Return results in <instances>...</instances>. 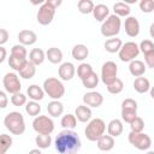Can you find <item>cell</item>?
<instances>
[{"instance_id": "cell-44", "label": "cell", "mask_w": 154, "mask_h": 154, "mask_svg": "<svg viewBox=\"0 0 154 154\" xmlns=\"http://www.w3.org/2000/svg\"><path fill=\"white\" fill-rule=\"evenodd\" d=\"M137 117V111H129V109H122V119L125 123H131Z\"/></svg>"}, {"instance_id": "cell-47", "label": "cell", "mask_w": 154, "mask_h": 154, "mask_svg": "<svg viewBox=\"0 0 154 154\" xmlns=\"http://www.w3.org/2000/svg\"><path fill=\"white\" fill-rule=\"evenodd\" d=\"M8 105V97L5 91L0 90V108H6Z\"/></svg>"}, {"instance_id": "cell-25", "label": "cell", "mask_w": 154, "mask_h": 154, "mask_svg": "<svg viewBox=\"0 0 154 154\" xmlns=\"http://www.w3.org/2000/svg\"><path fill=\"white\" fill-rule=\"evenodd\" d=\"M47 111L51 117H54V118L60 117L64 112V105L59 100H53L47 105Z\"/></svg>"}, {"instance_id": "cell-15", "label": "cell", "mask_w": 154, "mask_h": 154, "mask_svg": "<svg viewBox=\"0 0 154 154\" xmlns=\"http://www.w3.org/2000/svg\"><path fill=\"white\" fill-rule=\"evenodd\" d=\"M18 41L19 45L25 46H31L37 41V35L32 30H22L18 32Z\"/></svg>"}, {"instance_id": "cell-51", "label": "cell", "mask_w": 154, "mask_h": 154, "mask_svg": "<svg viewBox=\"0 0 154 154\" xmlns=\"http://www.w3.org/2000/svg\"><path fill=\"white\" fill-rule=\"evenodd\" d=\"M28 154H42V153H41V150L37 148V149H31Z\"/></svg>"}, {"instance_id": "cell-12", "label": "cell", "mask_w": 154, "mask_h": 154, "mask_svg": "<svg viewBox=\"0 0 154 154\" xmlns=\"http://www.w3.org/2000/svg\"><path fill=\"white\" fill-rule=\"evenodd\" d=\"M83 102L85 106H88L89 108L90 107H100L103 102V96L102 94L97 93V91H88L83 95Z\"/></svg>"}, {"instance_id": "cell-22", "label": "cell", "mask_w": 154, "mask_h": 154, "mask_svg": "<svg viewBox=\"0 0 154 154\" xmlns=\"http://www.w3.org/2000/svg\"><path fill=\"white\" fill-rule=\"evenodd\" d=\"M134 89L140 94H144V93L149 91V89H150L149 79L146 77H136L134 81Z\"/></svg>"}, {"instance_id": "cell-37", "label": "cell", "mask_w": 154, "mask_h": 154, "mask_svg": "<svg viewBox=\"0 0 154 154\" xmlns=\"http://www.w3.org/2000/svg\"><path fill=\"white\" fill-rule=\"evenodd\" d=\"M26 61H28V59H19V58H16V57H12V55H10V58H8L10 67L14 71H18V72L23 69V66L25 65Z\"/></svg>"}, {"instance_id": "cell-16", "label": "cell", "mask_w": 154, "mask_h": 154, "mask_svg": "<svg viewBox=\"0 0 154 154\" xmlns=\"http://www.w3.org/2000/svg\"><path fill=\"white\" fill-rule=\"evenodd\" d=\"M75 117L81 123H87L91 118V109L85 105H79L75 109Z\"/></svg>"}, {"instance_id": "cell-35", "label": "cell", "mask_w": 154, "mask_h": 154, "mask_svg": "<svg viewBox=\"0 0 154 154\" xmlns=\"http://www.w3.org/2000/svg\"><path fill=\"white\" fill-rule=\"evenodd\" d=\"M106 87H107L108 93H111V94L116 95V94H119V93H122V91H123V89H124V83H123V81H122V79L116 78L112 83H109V84H108V85H106Z\"/></svg>"}, {"instance_id": "cell-45", "label": "cell", "mask_w": 154, "mask_h": 154, "mask_svg": "<svg viewBox=\"0 0 154 154\" xmlns=\"http://www.w3.org/2000/svg\"><path fill=\"white\" fill-rule=\"evenodd\" d=\"M122 109H129V111H137V102L134 99H125L122 102Z\"/></svg>"}, {"instance_id": "cell-2", "label": "cell", "mask_w": 154, "mask_h": 154, "mask_svg": "<svg viewBox=\"0 0 154 154\" xmlns=\"http://www.w3.org/2000/svg\"><path fill=\"white\" fill-rule=\"evenodd\" d=\"M4 125L5 128L12 134V135H22L25 131V120L20 112L13 111L10 112L4 118Z\"/></svg>"}, {"instance_id": "cell-23", "label": "cell", "mask_w": 154, "mask_h": 154, "mask_svg": "<svg viewBox=\"0 0 154 154\" xmlns=\"http://www.w3.org/2000/svg\"><path fill=\"white\" fill-rule=\"evenodd\" d=\"M46 59V53L41 48H34L29 53V61L32 63L35 66L41 65Z\"/></svg>"}, {"instance_id": "cell-38", "label": "cell", "mask_w": 154, "mask_h": 154, "mask_svg": "<svg viewBox=\"0 0 154 154\" xmlns=\"http://www.w3.org/2000/svg\"><path fill=\"white\" fill-rule=\"evenodd\" d=\"M11 55L16 57V58H19V59H26L28 52H26V48L23 45L18 43V45H14L11 48Z\"/></svg>"}, {"instance_id": "cell-31", "label": "cell", "mask_w": 154, "mask_h": 154, "mask_svg": "<svg viewBox=\"0 0 154 154\" xmlns=\"http://www.w3.org/2000/svg\"><path fill=\"white\" fill-rule=\"evenodd\" d=\"M82 84L87 89H94L99 84V76L96 75V72L93 71L90 75H88L85 78L82 79Z\"/></svg>"}, {"instance_id": "cell-11", "label": "cell", "mask_w": 154, "mask_h": 154, "mask_svg": "<svg viewBox=\"0 0 154 154\" xmlns=\"http://www.w3.org/2000/svg\"><path fill=\"white\" fill-rule=\"evenodd\" d=\"M2 84H4L5 90H6L7 93H10V94L19 93L20 89H22V84H20L19 77H18L14 72H7V73L4 76Z\"/></svg>"}, {"instance_id": "cell-27", "label": "cell", "mask_w": 154, "mask_h": 154, "mask_svg": "<svg viewBox=\"0 0 154 154\" xmlns=\"http://www.w3.org/2000/svg\"><path fill=\"white\" fill-rule=\"evenodd\" d=\"M122 46H123L122 40L117 38V37H111V38H108L105 42V49L108 53H117V52H119Z\"/></svg>"}, {"instance_id": "cell-21", "label": "cell", "mask_w": 154, "mask_h": 154, "mask_svg": "<svg viewBox=\"0 0 154 154\" xmlns=\"http://www.w3.org/2000/svg\"><path fill=\"white\" fill-rule=\"evenodd\" d=\"M91 13H93L94 18H95L97 22H103V20L108 17L109 10H108V7H107L106 5H103V4H97V5L94 6Z\"/></svg>"}, {"instance_id": "cell-39", "label": "cell", "mask_w": 154, "mask_h": 154, "mask_svg": "<svg viewBox=\"0 0 154 154\" xmlns=\"http://www.w3.org/2000/svg\"><path fill=\"white\" fill-rule=\"evenodd\" d=\"M93 72V67L90 64H87V63H82L78 67H77V76L81 78V81L83 78H85L88 75H90Z\"/></svg>"}, {"instance_id": "cell-4", "label": "cell", "mask_w": 154, "mask_h": 154, "mask_svg": "<svg viewBox=\"0 0 154 154\" xmlns=\"http://www.w3.org/2000/svg\"><path fill=\"white\" fill-rule=\"evenodd\" d=\"M105 130H106V124L102 119L100 118H95L91 119L88 125L84 129V135L87 137V140L91 141V142H96L102 135H105Z\"/></svg>"}, {"instance_id": "cell-24", "label": "cell", "mask_w": 154, "mask_h": 154, "mask_svg": "<svg viewBox=\"0 0 154 154\" xmlns=\"http://www.w3.org/2000/svg\"><path fill=\"white\" fill-rule=\"evenodd\" d=\"M26 93H28V96L31 99V101L38 102V101H41V100L45 97V91H43V89H42L41 87H38L37 84H31V85H29Z\"/></svg>"}, {"instance_id": "cell-26", "label": "cell", "mask_w": 154, "mask_h": 154, "mask_svg": "<svg viewBox=\"0 0 154 154\" xmlns=\"http://www.w3.org/2000/svg\"><path fill=\"white\" fill-rule=\"evenodd\" d=\"M46 58L52 64H60L63 60V52L57 47H51L46 52Z\"/></svg>"}, {"instance_id": "cell-36", "label": "cell", "mask_w": 154, "mask_h": 154, "mask_svg": "<svg viewBox=\"0 0 154 154\" xmlns=\"http://www.w3.org/2000/svg\"><path fill=\"white\" fill-rule=\"evenodd\" d=\"M25 112L31 117H37L41 112V106L36 101H29L25 103Z\"/></svg>"}, {"instance_id": "cell-13", "label": "cell", "mask_w": 154, "mask_h": 154, "mask_svg": "<svg viewBox=\"0 0 154 154\" xmlns=\"http://www.w3.org/2000/svg\"><path fill=\"white\" fill-rule=\"evenodd\" d=\"M124 28L126 35L130 37H136L140 34V23L136 17H131V16L126 17L124 22Z\"/></svg>"}, {"instance_id": "cell-40", "label": "cell", "mask_w": 154, "mask_h": 154, "mask_svg": "<svg viewBox=\"0 0 154 154\" xmlns=\"http://www.w3.org/2000/svg\"><path fill=\"white\" fill-rule=\"evenodd\" d=\"M138 49L144 55L146 54H149V53H153L154 52V43L150 40H143V41H141V43L138 46Z\"/></svg>"}, {"instance_id": "cell-41", "label": "cell", "mask_w": 154, "mask_h": 154, "mask_svg": "<svg viewBox=\"0 0 154 154\" xmlns=\"http://www.w3.org/2000/svg\"><path fill=\"white\" fill-rule=\"evenodd\" d=\"M11 102L13 106H17V107H20V106H24L26 103V96L24 94H22L20 91L19 93H16V94H12L11 96Z\"/></svg>"}, {"instance_id": "cell-46", "label": "cell", "mask_w": 154, "mask_h": 154, "mask_svg": "<svg viewBox=\"0 0 154 154\" xmlns=\"http://www.w3.org/2000/svg\"><path fill=\"white\" fill-rule=\"evenodd\" d=\"M144 61H146V66H148L149 69H153L154 67V52L153 53H149V54H146L144 55Z\"/></svg>"}, {"instance_id": "cell-29", "label": "cell", "mask_w": 154, "mask_h": 154, "mask_svg": "<svg viewBox=\"0 0 154 154\" xmlns=\"http://www.w3.org/2000/svg\"><path fill=\"white\" fill-rule=\"evenodd\" d=\"M35 73H36V66L32 63H30L29 60L25 63V65L23 66V69L19 71V76L22 78H24V79L32 78L35 76Z\"/></svg>"}, {"instance_id": "cell-43", "label": "cell", "mask_w": 154, "mask_h": 154, "mask_svg": "<svg viewBox=\"0 0 154 154\" xmlns=\"http://www.w3.org/2000/svg\"><path fill=\"white\" fill-rule=\"evenodd\" d=\"M140 8L144 13H150L154 10V1L153 0H141L140 1Z\"/></svg>"}, {"instance_id": "cell-32", "label": "cell", "mask_w": 154, "mask_h": 154, "mask_svg": "<svg viewBox=\"0 0 154 154\" xmlns=\"http://www.w3.org/2000/svg\"><path fill=\"white\" fill-rule=\"evenodd\" d=\"M35 143L38 147V149H46L51 146L52 143V137L51 135H37L35 137Z\"/></svg>"}, {"instance_id": "cell-30", "label": "cell", "mask_w": 154, "mask_h": 154, "mask_svg": "<svg viewBox=\"0 0 154 154\" xmlns=\"http://www.w3.org/2000/svg\"><path fill=\"white\" fill-rule=\"evenodd\" d=\"M61 126L65 129V130H73L76 126H77V119L75 117V114H66L61 118V122H60Z\"/></svg>"}, {"instance_id": "cell-28", "label": "cell", "mask_w": 154, "mask_h": 154, "mask_svg": "<svg viewBox=\"0 0 154 154\" xmlns=\"http://www.w3.org/2000/svg\"><path fill=\"white\" fill-rule=\"evenodd\" d=\"M113 11L114 14L120 18V17H129L131 8L126 2H116L113 5Z\"/></svg>"}, {"instance_id": "cell-49", "label": "cell", "mask_w": 154, "mask_h": 154, "mask_svg": "<svg viewBox=\"0 0 154 154\" xmlns=\"http://www.w3.org/2000/svg\"><path fill=\"white\" fill-rule=\"evenodd\" d=\"M6 57H7V52H6V49H5L2 46H0V64L6 59Z\"/></svg>"}, {"instance_id": "cell-10", "label": "cell", "mask_w": 154, "mask_h": 154, "mask_svg": "<svg viewBox=\"0 0 154 154\" xmlns=\"http://www.w3.org/2000/svg\"><path fill=\"white\" fill-rule=\"evenodd\" d=\"M117 73H118L117 64L114 61H106L101 67V81L103 82V84L108 85L116 78H118Z\"/></svg>"}, {"instance_id": "cell-14", "label": "cell", "mask_w": 154, "mask_h": 154, "mask_svg": "<svg viewBox=\"0 0 154 154\" xmlns=\"http://www.w3.org/2000/svg\"><path fill=\"white\" fill-rule=\"evenodd\" d=\"M58 73H59V77H60L61 81H71L75 77V73H76L75 65L72 63H70V61L63 63L59 66Z\"/></svg>"}, {"instance_id": "cell-5", "label": "cell", "mask_w": 154, "mask_h": 154, "mask_svg": "<svg viewBox=\"0 0 154 154\" xmlns=\"http://www.w3.org/2000/svg\"><path fill=\"white\" fill-rule=\"evenodd\" d=\"M120 26H122L120 18L116 14H111L102 22L100 31L101 35L105 37H116L120 31Z\"/></svg>"}, {"instance_id": "cell-33", "label": "cell", "mask_w": 154, "mask_h": 154, "mask_svg": "<svg viewBox=\"0 0 154 154\" xmlns=\"http://www.w3.org/2000/svg\"><path fill=\"white\" fill-rule=\"evenodd\" d=\"M12 137L7 134L0 135V154H5L12 147Z\"/></svg>"}, {"instance_id": "cell-42", "label": "cell", "mask_w": 154, "mask_h": 154, "mask_svg": "<svg viewBox=\"0 0 154 154\" xmlns=\"http://www.w3.org/2000/svg\"><path fill=\"white\" fill-rule=\"evenodd\" d=\"M130 129L132 132H143L144 129V122L141 117H136L131 123H130Z\"/></svg>"}, {"instance_id": "cell-52", "label": "cell", "mask_w": 154, "mask_h": 154, "mask_svg": "<svg viewBox=\"0 0 154 154\" xmlns=\"http://www.w3.org/2000/svg\"><path fill=\"white\" fill-rule=\"evenodd\" d=\"M147 154H154V152H153V150H149V152H148Z\"/></svg>"}, {"instance_id": "cell-6", "label": "cell", "mask_w": 154, "mask_h": 154, "mask_svg": "<svg viewBox=\"0 0 154 154\" xmlns=\"http://www.w3.org/2000/svg\"><path fill=\"white\" fill-rule=\"evenodd\" d=\"M32 129L40 135H51L54 130V122L47 116H37L32 120Z\"/></svg>"}, {"instance_id": "cell-34", "label": "cell", "mask_w": 154, "mask_h": 154, "mask_svg": "<svg viewBox=\"0 0 154 154\" xmlns=\"http://www.w3.org/2000/svg\"><path fill=\"white\" fill-rule=\"evenodd\" d=\"M94 2L91 0H79L78 4H77V7H78V11L82 13V14H89L93 12V8H94Z\"/></svg>"}, {"instance_id": "cell-19", "label": "cell", "mask_w": 154, "mask_h": 154, "mask_svg": "<svg viewBox=\"0 0 154 154\" xmlns=\"http://www.w3.org/2000/svg\"><path fill=\"white\" fill-rule=\"evenodd\" d=\"M107 132L111 137H118L123 132V123L119 119H112L107 125Z\"/></svg>"}, {"instance_id": "cell-48", "label": "cell", "mask_w": 154, "mask_h": 154, "mask_svg": "<svg viewBox=\"0 0 154 154\" xmlns=\"http://www.w3.org/2000/svg\"><path fill=\"white\" fill-rule=\"evenodd\" d=\"M8 31L6 30V29H2V28H0V46H2V45H5L7 41H8Z\"/></svg>"}, {"instance_id": "cell-3", "label": "cell", "mask_w": 154, "mask_h": 154, "mask_svg": "<svg viewBox=\"0 0 154 154\" xmlns=\"http://www.w3.org/2000/svg\"><path fill=\"white\" fill-rule=\"evenodd\" d=\"M43 91L53 100H59L65 94V87L60 79L55 77H49L43 82Z\"/></svg>"}, {"instance_id": "cell-1", "label": "cell", "mask_w": 154, "mask_h": 154, "mask_svg": "<svg viewBox=\"0 0 154 154\" xmlns=\"http://www.w3.org/2000/svg\"><path fill=\"white\" fill-rule=\"evenodd\" d=\"M54 144L59 154H77L82 147L81 138L73 130L60 131L55 137Z\"/></svg>"}, {"instance_id": "cell-9", "label": "cell", "mask_w": 154, "mask_h": 154, "mask_svg": "<svg viewBox=\"0 0 154 154\" xmlns=\"http://www.w3.org/2000/svg\"><path fill=\"white\" fill-rule=\"evenodd\" d=\"M54 14H55V8L52 7L48 1L46 0L38 8L37 14H36V19L38 22V24L41 25H48L53 22L54 19Z\"/></svg>"}, {"instance_id": "cell-20", "label": "cell", "mask_w": 154, "mask_h": 154, "mask_svg": "<svg viewBox=\"0 0 154 154\" xmlns=\"http://www.w3.org/2000/svg\"><path fill=\"white\" fill-rule=\"evenodd\" d=\"M96 146L102 152H108L111 149H113L114 147V138L111 137L109 135H102L97 141H96Z\"/></svg>"}, {"instance_id": "cell-18", "label": "cell", "mask_w": 154, "mask_h": 154, "mask_svg": "<svg viewBox=\"0 0 154 154\" xmlns=\"http://www.w3.org/2000/svg\"><path fill=\"white\" fill-rule=\"evenodd\" d=\"M129 71L134 77H142L144 75V72H146V65H144L143 61L135 59V60L130 61Z\"/></svg>"}, {"instance_id": "cell-50", "label": "cell", "mask_w": 154, "mask_h": 154, "mask_svg": "<svg viewBox=\"0 0 154 154\" xmlns=\"http://www.w3.org/2000/svg\"><path fill=\"white\" fill-rule=\"evenodd\" d=\"M48 1V4L52 6V7H54L55 10H57V7H59L60 5H61V0H47Z\"/></svg>"}, {"instance_id": "cell-17", "label": "cell", "mask_w": 154, "mask_h": 154, "mask_svg": "<svg viewBox=\"0 0 154 154\" xmlns=\"http://www.w3.org/2000/svg\"><path fill=\"white\" fill-rule=\"evenodd\" d=\"M71 54H72V58H73L75 60L83 61L84 59L88 58V55H89V49H88V47H87L85 45L79 43V45L73 46Z\"/></svg>"}, {"instance_id": "cell-8", "label": "cell", "mask_w": 154, "mask_h": 154, "mask_svg": "<svg viewBox=\"0 0 154 154\" xmlns=\"http://www.w3.org/2000/svg\"><path fill=\"white\" fill-rule=\"evenodd\" d=\"M140 54V49H138V46L132 42V41H129V42H125L119 52H118V55H119V59L124 63H130L132 60H135V58H137V55Z\"/></svg>"}, {"instance_id": "cell-7", "label": "cell", "mask_w": 154, "mask_h": 154, "mask_svg": "<svg viewBox=\"0 0 154 154\" xmlns=\"http://www.w3.org/2000/svg\"><path fill=\"white\" fill-rule=\"evenodd\" d=\"M130 144L138 150H148L152 147V138L144 132H130L128 136Z\"/></svg>"}]
</instances>
